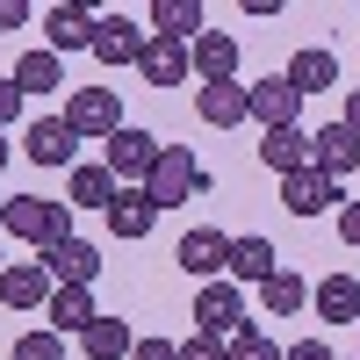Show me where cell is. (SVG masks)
Segmentation results:
<instances>
[{"mask_svg": "<svg viewBox=\"0 0 360 360\" xmlns=\"http://www.w3.org/2000/svg\"><path fill=\"white\" fill-rule=\"evenodd\" d=\"M0 231H8V195H0Z\"/></svg>", "mask_w": 360, "mask_h": 360, "instance_id": "cell-39", "label": "cell"}, {"mask_svg": "<svg viewBox=\"0 0 360 360\" xmlns=\"http://www.w3.org/2000/svg\"><path fill=\"white\" fill-rule=\"evenodd\" d=\"M231 360H281V346L266 339V332H252V324H245V332L231 339Z\"/></svg>", "mask_w": 360, "mask_h": 360, "instance_id": "cell-30", "label": "cell"}, {"mask_svg": "<svg viewBox=\"0 0 360 360\" xmlns=\"http://www.w3.org/2000/svg\"><path fill=\"white\" fill-rule=\"evenodd\" d=\"M15 108H22V86H15V72H8V79H0V130L15 123Z\"/></svg>", "mask_w": 360, "mask_h": 360, "instance_id": "cell-34", "label": "cell"}, {"mask_svg": "<svg viewBox=\"0 0 360 360\" xmlns=\"http://www.w3.org/2000/svg\"><path fill=\"white\" fill-rule=\"evenodd\" d=\"M94 22L101 15H86V8H51L44 37H51V51H94Z\"/></svg>", "mask_w": 360, "mask_h": 360, "instance_id": "cell-19", "label": "cell"}, {"mask_svg": "<svg viewBox=\"0 0 360 360\" xmlns=\"http://www.w3.org/2000/svg\"><path fill=\"white\" fill-rule=\"evenodd\" d=\"M310 144H317V159H310V166H317L324 180H346V173L360 166V137H353L346 123H324V130H310Z\"/></svg>", "mask_w": 360, "mask_h": 360, "instance_id": "cell-13", "label": "cell"}, {"mask_svg": "<svg viewBox=\"0 0 360 360\" xmlns=\"http://www.w3.org/2000/svg\"><path fill=\"white\" fill-rule=\"evenodd\" d=\"M259 159H266V166H274V173L288 180V173H303V166L317 159V144H310V130H266Z\"/></svg>", "mask_w": 360, "mask_h": 360, "instance_id": "cell-18", "label": "cell"}, {"mask_svg": "<svg viewBox=\"0 0 360 360\" xmlns=\"http://www.w3.org/2000/svg\"><path fill=\"white\" fill-rule=\"evenodd\" d=\"M281 360H339V353H332V346H324V339H295V346H288Z\"/></svg>", "mask_w": 360, "mask_h": 360, "instance_id": "cell-33", "label": "cell"}, {"mask_svg": "<svg viewBox=\"0 0 360 360\" xmlns=\"http://www.w3.org/2000/svg\"><path fill=\"white\" fill-rule=\"evenodd\" d=\"M281 79L295 86V94H324V86L339 79V58L310 44V51H295V58H288V72H281Z\"/></svg>", "mask_w": 360, "mask_h": 360, "instance_id": "cell-22", "label": "cell"}, {"mask_svg": "<svg viewBox=\"0 0 360 360\" xmlns=\"http://www.w3.org/2000/svg\"><path fill=\"white\" fill-rule=\"evenodd\" d=\"M130 360H180V346H173V339H137Z\"/></svg>", "mask_w": 360, "mask_h": 360, "instance_id": "cell-32", "label": "cell"}, {"mask_svg": "<svg viewBox=\"0 0 360 360\" xmlns=\"http://www.w3.org/2000/svg\"><path fill=\"white\" fill-rule=\"evenodd\" d=\"M115 195H123V188H115L108 166H72V202H79V209H108Z\"/></svg>", "mask_w": 360, "mask_h": 360, "instance_id": "cell-27", "label": "cell"}, {"mask_svg": "<svg viewBox=\"0 0 360 360\" xmlns=\"http://www.w3.org/2000/svg\"><path fill=\"white\" fill-rule=\"evenodd\" d=\"M44 266H51V281H58V288H94L101 252L86 245V238H65V245H51V252H44Z\"/></svg>", "mask_w": 360, "mask_h": 360, "instance_id": "cell-10", "label": "cell"}, {"mask_svg": "<svg viewBox=\"0 0 360 360\" xmlns=\"http://www.w3.org/2000/svg\"><path fill=\"white\" fill-rule=\"evenodd\" d=\"M65 130L72 137H115V130H123L115 86H72V94H65Z\"/></svg>", "mask_w": 360, "mask_h": 360, "instance_id": "cell-2", "label": "cell"}, {"mask_svg": "<svg viewBox=\"0 0 360 360\" xmlns=\"http://www.w3.org/2000/svg\"><path fill=\"white\" fill-rule=\"evenodd\" d=\"M144 44H152V37L130 29V15H101V22H94V58H101V65H137Z\"/></svg>", "mask_w": 360, "mask_h": 360, "instance_id": "cell-11", "label": "cell"}, {"mask_svg": "<svg viewBox=\"0 0 360 360\" xmlns=\"http://www.w3.org/2000/svg\"><path fill=\"white\" fill-rule=\"evenodd\" d=\"M51 266L44 259H15V266H0V303L8 310H44L51 303Z\"/></svg>", "mask_w": 360, "mask_h": 360, "instance_id": "cell-5", "label": "cell"}, {"mask_svg": "<svg viewBox=\"0 0 360 360\" xmlns=\"http://www.w3.org/2000/svg\"><path fill=\"white\" fill-rule=\"evenodd\" d=\"M79 346H86V360H123L137 339H130V324H123V317H94V324L79 332Z\"/></svg>", "mask_w": 360, "mask_h": 360, "instance_id": "cell-26", "label": "cell"}, {"mask_svg": "<svg viewBox=\"0 0 360 360\" xmlns=\"http://www.w3.org/2000/svg\"><path fill=\"white\" fill-rule=\"evenodd\" d=\"M159 152H166V144H159L152 130H130V123H123V130L108 137V173L130 180V188H144V180H152V166H159Z\"/></svg>", "mask_w": 360, "mask_h": 360, "instance_id": "cell-4", "label": "cell"}, {"mask_svg": "<svg viewBox=\"0 0 360 360\" xmlns=\"http://www.w3.org/2000/svg\"><path fill=\"white\" fill-rule=\"evenodd\" d=\"M29 22V0H0V29H22Z\"/></svg>", "mask_w": 360, "mask_h": 360, "instance_id": "cell-36", "label": "cell"}, {"mask_svg": "<svg viewBox=\"0 0 360 360\" xmlns=\"http://www.w3.org/2000/svg\"><path fill=\"white\" fill-rule=\"evenodd\" d=\"M152 37L195 44L202 37V0H159V8H152Z\"/></svg>", "mask_w": 360, "mask_h": 360, "instance_id": "cell-24", "label": "cell"}, {"mask_svg": "<svg viewBox=\"0 0 360 360\" xmlns=\"http://www.w3.org/2000/svg\"><path fill=\"white\" fill-rule=\"evenodd\" d=\"M44 317H51V332L65 339V332H86L101 310H94V295L86 288H51V303H44Z\"/></svg>", "mask_w": 360, "mask_h": 360, "instance_id": "cell-23", "label": "cell"}, {"mask_svg": "<svg viewBox=\"0 0 360 360\" xmlns=\"http://www.w3.org/2000/svg\"><path fill=\"white\" fill-rule=\"evenodd\" d=\"M180 360H231V339H209V332H195V339H180Z\"/></svg>", "mask_w": 360, "mask_h": 360, "instance_id": "cell-31", "label": "cell"}, {"mask_svg": "<svg viewBox=\"0 0 360 360\" xmlns=\"http://www.w3.org/2000/svg\"><path fill=\"white\" fill-rule=\"evenodd\" d=\"M339 238H346V245H360V202L339 209Z\"/></svg>", "mask_w": 360, "mask_h": 360, "instance_id": "cell-35", "label": "cell"}, {"mask_svg": "<svg viewBox=\"0 0 360 360\" xmlns=\"http://www.w3.org/2000/svg\"><path fill=\"white\" fill-rule=\"evenodd\" d=\"M339 123H346V130L360 137V86H346V115H339Z\"/></svg>", "mask_w": 360, "mask_h": 360, "instance_id": "cell-37", "label": "cell"}, {"mask_svg": "<svg viewBox=\"0 0 360 360\" xmlns=\"http://www.w3.org/2000/svg\"><path fill=\"white\" fill-rule=\"evenodd\" d=\"M8 231L22 238V245L51 252V245H65V238H72V209L51 202V195H15V202H8Z\"/></svg>", "mask_w": 360, "mask_h": 360, "instance_id": "cell-1", "label": "cell"}, {"mask_svg": "<svg viewBox=\"0 0 360 360\" xmlns=\"http://www.w3.org/2000/svg\"><path fill=\"white\" fill-rule=\"evenodd\" d=\"M231 274L266 288V281L281 274V266H274V238H259V231H252V238H231Z\"/></svg>", "mask_w": 360, "mask_h": 360, "instance_id": "cell-21", "label": "cell"}, {"mask_svg": "<svg viewBox=\"0 0 360 360\" xmlns=\"http://www.w3.org/2000/svg\"><path fill=\"white\" fill-rule=\"evenodd\" d=\"M209 188V173L188 159V152H180V144H166V152H159V166H152V180H144V195H152L159 209H180V202H188V195H202Z\"/></svg>", "mask_w": 360, "mask_h": 360, "instance_id": "cell-3", "label": "cell"}, {"mask_svg": "<svg viewBox=\"0 0 360 360\" xmlns=\"http://www.w3.org/2000/svg\"><path fill=\"white\" fill-rule=\"evenodd\" d=\"M188 65L202 72V86L238 79V37H224V29H202V37L188 44Z\"/></svg>", "mask_w": 360, "mask_h": 360, "instance_id": "cell-12", "label": "cell"}, {"mask_svg": "<svg viewBox=\"0 0 360 360\" xmlns=\"http://www.w3.org/2000/svg\"><path fill=\"white\" fill-rule=\"evenodd\" d=\"M15 86H22V94H51V86H65L58 51H22V58H15Z\"/></svg>", "mask_w": 360, "mask_h": 360, "instance_id": "cell-25", "label": "cell"}, {"mask_svg": "<svg viewBox=\"0 0 360 360\" xmlns=\"http://www.w3.org/2000/svg\"><path fill=\"white\" fill-rule=\"evenodd\" d=\"M72 130H65V115H44V123H29V137H22V152L37 159V166H72Z\"/></svg>", "mask_w": 360, "mask_h": 360, "instance_id": "cell-17", "label": "cell"}, {"mask_svg": "<svg viewBox=\"0 0 360 360\" xmlns=\"http://www.w3.org/2000/svg\"><path fill=\"white\" fill-rule=\"evenodd\" d=\"M295 108H303V94L288 79H252V123L259 130H295Z\"/></svg>", "mask_w": 360, "mask_h": 360, "instance_id": "cell-14", "label": "cell"}, {"mask_svg": "<svg viewBox=\"0 0 360 360\" xmlns=\"http://www.w3.org/2000/svg\"><path fill=\"white\" fill-rule=\"evenodd\" d=\"M332 202H339V180H324L317 166H303V173H288V180H281V209H288V217H303V224L324 217Z\"/></svg>", "mask_w": 360, "mask_h": 360, "instance_id": "cell-8", "label": "cell"}, {"mask_svg": "<svg viewBox=\"0 0 360 360\" xmlns=\"http://www.w3.org/2000/svg\"><path fill=\"white\" fill-rule=\"evenodd\" d=\"M259 303L274 310V317H295V310L310 303V288H303V274H274V281L259 288Z\"/></svg>", "mask_w": 360, "mask_h": 360, "instance_id": "cell-28", "label": "cell"}, {"mask_svg": "<svg viewBox=\"0 0 360 360\" xmlns=\"http://www.w3.org/2000/svg\"><path fill=\"white\" fill-rule=\"evenodd\" d=\"M152 224H159V202L144 195V188H123V195L108 202V231L130 238V245H137V238H152Z\"/></svg>", "mask_w": 360, "mask_h": 360, "instance_id": "cell-16", "label": "cell"}, {"mask_svg": "<svg viewBox=\"0 0 360 360\" xmlns=\"http://www.w3.org/2000/svg\"><path fill=\"white\" fill-rule=\"evenodd\" d=\"M0 166H8V130H0Z\"/></svg>", "mask_w": 360, "mask_h": 360, "instance_id": "cell-38", "label": "cell"}, {"mask_svg": "<svg viewBox=\"0 0 360 360\" xmlns=\"http://www.w3.org/2000/svg\"><path fill=\"white\" fill-rule=\"evenodd\" d=\"M15 360H65V339H58V332H22Z\"/></svg>", "mask_w": 360, "mask_h": 360, "instance_id": "cell-29", "label": "cell"}, {"mask_svg": "<svg viewBox=\"0 0 360 360\" xmlns=\"http://www.w3.org/2000/svg\"><path fill=\"white\" fill-rule=\"evenodd\" d=\"M310 303L324 324H360V274H324L310 288Z\"/></svg>", "mask_w": 360, "mask_h": 360, "instance_id": "cell-15", "label": "cell"}, {"mask_svg": "<svg viewBox=\"0 0 360 360\" xmlns=\"http://www.w3.org/2000/svg\"><path fill=\"white\" fill-rule=\"evenodd\" d=\"M137 72L152 79V86H180V79H188V44L152 37V44H144V58H137Z\"/></svg>", "mask_w": 360, "mask_h": 360, "instance_id": "cell-20", "label": "cell"}, {"mask_svg": "<svg viewBox=\"0 0 360 360\" xmlns=\"http://www.w3.org/2000/svg\"><path fill=\"white\" fill-rule=\"evenodd\" d=\"M238 310H245V295H238V281H209L202 288V303H195V324L209 339H238L245 324H238Z\"/></svg>", "mask_w": 360, "mask_h": 360, "instance_id": "cell-7", "label": "cell"}, {"mask_svg": "<svg viewBox=\"0 0 360 360\" xmlns=\"http://www.w3.org/2000/svg\"><path fill=\"white\" fill-rule=\"evenodd\" d=\"M173 259H180V274H202V281H217L224 266H231V238L202 224V231H188V238H180V252H173Z\"/></svg>", "mask_w": 360, "mask_h": 360, "instance_id": "cell-9", "label": "cell"}, {"mask_svg": "<svg viewBox=\"0 0 360 360\" xmlns=\"http://www.w3.org/2000/svg\"><path fill=\"white\" fill-rule=\"evenodd\" d=\"M195 115H202L209 130L245 123V115H252V86H245V79H217V86H202V94H195Z\"/></svg>", "mask_w": 360, "mask_h": 360, "instance_id": "cell-6", "label": "cell"}]
</instances>
